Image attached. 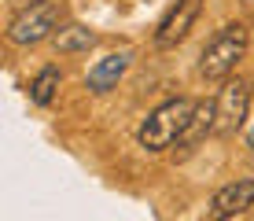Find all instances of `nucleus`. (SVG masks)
Segmentation results:
<instances>
[{
  "label": "nucleus",
  "mask_w": 254,
  "mask_h": 221,
  "mask_svg": "<svg viewBox=\"0 0 254 221\" xmlns=\"http://www.w3.org/2000/svg\"><path fill=\"white\" fill-rule=\"evenodd\" d=\"M191 111H195V100H188V96H173V100L159 103V107L140 122L136 144L144 147V151H166V147H173L181 140V133H185Z\"/></svg>",
  "instance_id": "nucleus-1"
},
{
  "label": "nucleus",
  "mask_w": 254,
  "mask_h": 221,
  "mask_svg": "<svg viewBox=\"0 0 254 221\" xmlns=\"http://www.w3.org/2000/svg\"><path fill=\"white\" fill-rule=\"evenodd\" d=\"M251 48V30L243 22H229L214 33L199 52V74L206 81H225Z\"/></svg>",
  "instance_id": "nucleus-2"
},
{
  "label": "nucleus",
  "mask_w": 254,
  "mask_h": 221,
  "mask_svg": "<svg viewBox=\"0 0 254 221\" xmlns=\"http://www.w3.org/2000/svg\"><path fill=\"white\" fill-rule=\"evenodd\" d=\"M63 26V0H41L33 7H19L7 22V41L30 48L48 37H56V30Z\"/></svg>",
  "instance_id": "nucleus-3"
},
{
  "label": "nucleus",
  "mask_w": 254,
  "mask_h": 221,
  "mask_svg": "<svg viewBox=\"0 0 254 221\" xmlns=\"http://www.w3.org/2000/svg\"><path fill=\"white\" fill-rule=\"evenodd\" d=\"M247 111H251V85L247 81H225V88L217 92L214 133L217 137H232V133L247 122Z\"/></svg>",
  "instance_id": "nucleus-4"
},
{
  "label": "nucleus",
  "mask_w": 254,
  "mask_h": 221,
  "mask_svg": "<svg viewBox=\"0 0 254 221\" xmlns=\"http://www.w3.org/2000/svg\"><path fill=\"white\" fill-rule=\"evenodd\" d=\"M199 11H203V0H177V4L166 11V19L159 22V30H155V48H177L191 33Z\"/></svg>",
  "instance_id": "nucleus-5"
},
{
  "label": "nucleus",
  "mask_w": 254,
  "mask_h": 221,
  "mask_svg": "<svg viewBox=\"0 0 254 221\" xmlns=\"http://www.w3.org/2000/svg\"><path fill=\"white\" fill-rule=\"evenodd\" d=\"M251 207H254V177H240V181H232V184H225V188L214 192L206 214L214 218V221H221V218L247 214Z\"/></svg>",
  "instance_id": "nucleus-6"
},
{
  "label": "nucleus",
  "mask_w": 254,
  "mask_h": 221,
  "mask_svg": "<svg viewBox=\"0 0 254 221\" xmlns=\"http://www.w3.org/2000/svg\"><path fill=\"white\" fill-rule=\"evenodd\" d=\"M129 63H133V52H129V48L111 52V56L96 59V63L89 67V74H85V88H89V92H96V96L118 88V81H122V74L129 70Z\"/></svg>",
  "instance_id": "nucleus-7"
},
{
  "label": "nucleus",
  "mask_w": 254,
  "mask_h": 221,
  "mask_svg": "<svg viewBox=\"0 0 254 221\" xmlns=\"http://www.w3.org/2000/svg\"><path fill=\"white\" fill-rule=\"evenodd\" d=\"M214 122H217V100H195V111H191V118H188L185 133H181L177 147L191 151L195 144H203L210 133H214Z\"/></svg>",
  "instance_id": "nucleus-8"
},
{
  "label": "nucleus",
  "mask_w": 254,
  "mask_h": 221,
  "mask_svg": "<svg viewBox=\"0 0 254 221\" xmlns=\"http://www.w3.org/2000/svg\"><path fill=\"white\" fill-rule=\"evenodd\" d=\"M52 44H56V52H63V56H81V52L96 48V33L89 26H81V22H66V26L56 30Z\"/></svg>",
  "instance_id": "nucleus-9"
},
{
  "label": "nucleus",
  "mask_w": 254,
  "mask_h": 221,
  "mask_svg": "<svg viewBox=\"0 0 254 221\" xmlns=\"http://www.w3.org/2000/svg\"><path fill=\"white\" fill-rule=\"evenodd\" d=\"M59 85H63V74H59V67H41L37 77L30 81V103H37V107H48L52 100H56Z\"/></svg>",
  "instance_id": "nucleus-10"
},
{
  "label": "nucleus",
  "mask_w": 254,
  "mask_h": 221,
  "mask_svg": "<svg viewBox=\"0 0 254 221\" xmlns=\"http://www.w3.org/2000/svg\"><path fill=\"white\" fill-rule=\"evenodd\" d=\"M33 4H41V0H11L15 11H19V7H33Z\"/></svg>",
  "instance_id": "nucleus-11"
},
{
  "label": "nucleus",
  "mask_w": 254,
  "mask_h": 221,
  "mask_svg": "<svg viewBox=\"0 0 254 221\" xmlns=\"http://www.w3.org/2000/svg\"><path fill=\"white\" fill-rule=\"evenodd\" d=\"M247 144H251V151H254V122L247 126Z\"/></svg>",
  "instance_id": "nucleus-12"
}]
</instances>
